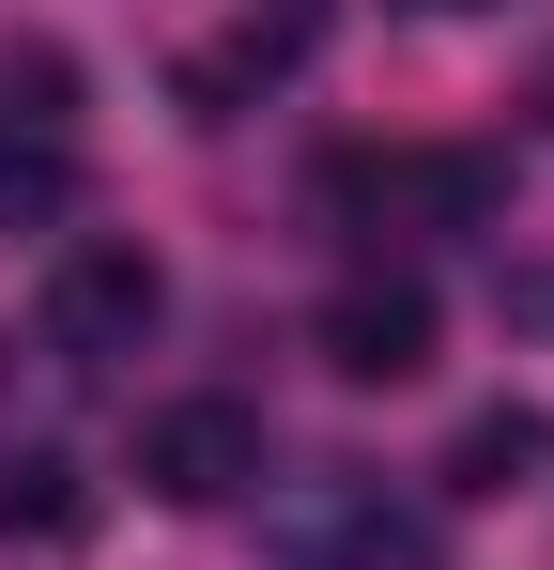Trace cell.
I'll return each mask as SVG.
<instances>
[{"mask_svg": "<svg viewBox=\"0 0 554 570\" xmlns=\"http://www.w3.org/2000/svg\"><path fill=\"white\" fill-rule=\"evenodd\" d=\"M263 540H277V570H447L432 509H416V493H385L369 463H308V478H277Z\"/></svg>", "mask_w": 554, "mask_h": 570, "instance_id": "cell-1", "label": "cell"}, {"mask_svg": "<svg viewBox=\"0 0 554 570\" xmlns=\"http://www.w3.org/2000/svg\"><path fill=\"white\" fill-rule=\"evenodd\" d=\"M155 324H170V263H155L139 232H78V247L47 263V355H62V371H123Z\"/></svg>", "mask_w": 554, "mask_h": 570, "instance_id": "cell-2", "label": "cell"}, {"mask_svg": "<svg viewBox=\"0 0 554 570\" xmlns=\"http://www.w3.org/2000/svg\"><path fill=\"white\" fill-rule=\"evenodd\" d=\"M263 463H277V448H263V401H231V385L139 416V493H155V509H247Z\"/></svg>", "mask_w": 554, "mask_h": 570, "instance_id": "cell-3", "label": "cell"}, {"mask_svg": "<svg viewBox=\"0 0 554 570\" xmlns=\"http://www.w3.org/2000/svg\"><path fill=\"white\" fill-rule=\"evenodd\" d=\"M47 216H78V78L31 47V62H0V247Z\"/></svg>", "mask_w": 554, "mask_h": 570, "instance_id": "cell-4", "label": "cell"}, {"mask_svg": "<svg viewBox=\"0 0 554 570\" xmlns=\"http://www.w3.org/2000/svg\"><path fill=\"white\" fill-rule=\"evenodd\" d=\"M324 200L369 216V232H493L508 216V155H339Z\"/></svg>", "mask_w": 554, "mask_h": 570, "instance_id": "cell-5", "label": "cell"}, {"mask_svg": "<svg viewBox=\"0 0 554 570\" xmlns=\"http://www.w3.org/2000/svg\"><path fill=\"white\" fill-rule=\"evenodd\" d=\"M308 47H324V0H247L216 47H185V62H170V108H185V124H247Z\"/></svg>", "mask_w": 554, "mask_h": 570, "instance_id": "cell-6", "label": "cell"}, {"mask_svg": "<svg viewBox=\"0 0 554 570\" xmlns=\"http://www.w3.org/2000/svg\"><path fill=\"white\" fill-rule=\"evenodd\" d=\"M308 355H324L339 385H416V371H432V278H385V263L339 278L324 324H308Z\"/></svg>", "mask_w": 554, "mask_h": 570, "instance_id": "cell-7", "label": "cell"}, {"mask_svg": "<svg viewBox=\"0 0 554 570\" xmlns=\"http://www.w3.org/2000/svg\"><path fill=\"white\" fill-rule=\"evenodd\" d=\"M540 463H554V416H540V401H493V416L447 432V493H524Z\"/></svg>", "mask_w": 554, "mask_h": 570, "instance_id": "cell-8", "label": "cell"}, {"mask_svg": "<svg viewBox=\"0 0 554 570\" xmlns=\"http://www.w3.org/2000/svg\"><path fill=\"white\" fill-rule=\"evenodd\" d=\"M78 524H92V493H78L62 448H16L0 463V540H78Z\"/></svg>", "mask_w": 554, "mask_h": 570, "instance_id": "cell-9", "label": "cell"}, {"mask_svg": "<svg viewBox=\"0 0 554 570\" xmlns=\"http://www.w3.org/2000/svg\"><path fill=\"white\" fill-rule=\"evenodd\" d=\"M400 16H493V0H400Z\"/></svg>", "mask_w": 554, "mask_h": 570, "instance_id": "cell-10", "label": "cell"}]
</instances>
